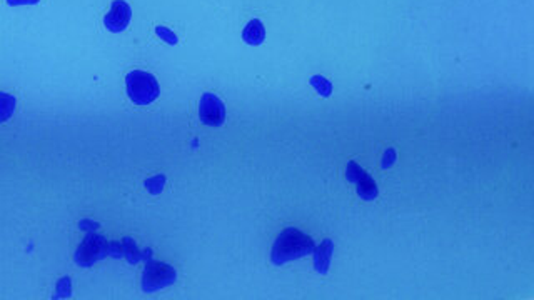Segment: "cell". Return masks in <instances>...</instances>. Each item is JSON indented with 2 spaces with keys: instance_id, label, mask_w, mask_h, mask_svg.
<instances>
[{
  "instance_id": "4",
  "label": "cell",
  "mask_w": 534,
  "mask_h": 300,
  "mask_svg": "<svg viewBox=\"0 0 534 300\" xmlns=\"http://www.w3.org/2000/svg\"><path fill=\"white\" fill-rule=\"evenodd\" d=\"M201 122L210 127H220L225 121V106L218 95L205 92L199 102Z\"/></svg>"
},
{
  "instance_id": "9",
  "label": "cell",
  "mask_w": 534,
  "mask_h": 300,
  "mask_svg": "<svg viewBox=\"0 0 534 300\" xmlns=\"http://www.w3.org/2000/svg\"><path fill=\"white\" fill-rule=\"evenodd\" d=\"M333 249H334L333 242L327 239V240L322 242L319 249L316 250V269H317V272H321V274L327 272V267H329Z\"/></svg>"
},
{
  "instance_id": "10",
  "label": "cell",
  "mask_w": 534,
  "mask_h": 300,
  "mask_svg": "<svg viewBox=\"0 0 534 300\" xmlns=\"http://www.w3.org/2000/svg\"><path fill=\"white\" fill-rule=\"evenodd\" d=\"M16 106H17V100L12 94L0 92V123L7 122L9 118L14 116Z\"/></svg>"
},
{
  "instance_id": "3",
  "label": "cell",
  "mask_w": 534,
  "mask_h": 300,
  "mask_svg": "<svg viewBox=\"0 0 534 300\" xmlns=\"http://www.w3.org/2000/svg\"><path fill=\"white\" fill-rule=\"evenodd\" d=\"M176 280V270L169 264L161 262H151L146 267L142 279L144 292H156L159 289L167 287Z\"/></svg>"
},
{
  "instance_id": "1",
  "label": "cell",
  "mask_w": 534,
  "mask_h": 300,
  "mask_svg": "<svg viewBox=\"0 0 534 300\" xmlns=\"http://www.w3.org/2000/svg\"><path fill=\"white\" fill-rule=\"evenodd\" d=\"M314 252V240L297 228H286L272 247V262L282 265Z\"/></svg>"
},
{
  "instance_id": "8",
  "label": "cell",
  "mask_w": 534,
  "mask_h": 300,
  "mask_svg": "<svg viewBox=\"0 0 534 300\" xmlns=\"http://www.w3.org/2000/svg\"><path fill=\"white\" fill-rule=\"evenodd\" d=\"M242 39L245 44L249 45H261L264 39H266V28H264V23L257 18H254L244 27L242 32Z\"/></svg>"
},
{
  "instance_id": "5",
  "label": "cell",
  "mask_w": 534,
  "mask_h": 300,
  "mask_svg": "<svg viewBox=\"0 0 534 300\" xmlns=\"http://www.w3.org/2000/svg\"><path fill=\"white\" fill-rule=\"evenodd\" d=\"M346 177L358 185V194L361 199L374 200L378 197L376 182L369 177V174H365V170L361 169L359 165H356L354 162H349L348 170H346Z\"/></svg>"
},
{
  "instance_id": "7",
  "label": "cell",
  "mask_w": 534,
  "mask_h": 300,
  "mask_svg": "<svg viewBox=\"0 0 534 300\" xmlns=\"http://www.w3.org/2000/svg\"><path fill=\"white\" fill-rule=\"evenodd\" d=\"M105 249H107V244H105L102 237L89 235L87 239L84 240V244L80 245V249L77 250L75 260L84 267L92 265L95 260L102 259L105 255Z\"/></svg>"
},
{
  "instance_id": "2",
  "label": "cell",
  "mask_w": 534,
  "mask_h": 300,
  "mask_svg": "<svg viewBox=\"0 0 534 300\" xmlns=\"http://www.w3.org/2000/svg\"><path fill=\"white\" fill-rule=\"evenodd\" d=\"M127 95L136 106H151L156 102L161 89L157 79L146 70H132L126 77Z\"/></svg>"
},
{
  "instance_id": "6",
  "label": "cell",
  "mask_w": 534,
  "mask_h": 300,
  "mask_svg": "<svg viewBox=\"0 0 534 300\" xmlns=\"http://www.w3.org/2000/svg\"><path fill=\"white\" fill-rule=\"evenodd\" d=\"M132 11L131 6L126 0H115L107 12V16L104 17V26L109 28L110 32H124L131 23Z\"/></svg>"
},
{
  "instance_id": "11",
  "label": "cell",
  "mask_w": 534,
  "mask_h": 300,
  "mask_svg": "<svg viewBox=\"0 0 534 300\" xmlns=\"http://www.w3.org/2000/svg\"><path fill=\"white\" fill-rule=\"evenodd\" d=\"M41 0H7L9 6H36Z\"/></svg>"
}]
</instances>
